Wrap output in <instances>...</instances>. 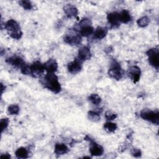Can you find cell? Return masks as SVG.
Returning a JSON list of instances; mask_svg holds the SVG:
<instances>
[{
    "label": "cell",
    "mask_w": 159,
    "mask_h": 159,
    "mask_svg": "<svg viewBox=\"0 0 159 159\" xmlns=\"http://www.w3.org/2000/svg\"><path fill=\"white\" fill-rule=\"evenodd\" d=\"M42 83L45 88L54 93H58L61 91V85L54 73H47L43 79Z\"/></svg>",
    "instance_id": "cell-1"
},
{
    "label": "cell",
    "mask_w": 159,
    "mask_h": 159,
    "mask_svg": "<svg viewBox=\"0 0 159 159\" xmlns=\"http://www.w3.org/2000/svg\"><path fill=\"white\" fill-rule=\"evenodd\" d=\"M4 28L9 32V35L14 39L19 40L21 38L22 33L19 24L14 19H9L4 25Z\"/></svg>",
    "instance_id": "cell-2"
},
{
    "label": "cell",
    "mask_w": 159,
    "mask_h": 159,
    "mask_svg": "<svg viewBox=\"0 0 159 159\" xmlns=\"http://www.w3.org/2000/svg\"><path fill=\"white\" fill-rule=\"evenodd\" d=\"M140 117L153 124L158 125L159 124V112L158 111H151L147 109H143L140 112Z\"/></svg>",
    "instance_id": "cell-3"
},
{
    "label": "cell",
    "mask_w": 159,
    "mask_h": 159,
    "mask_svg": "<svg viewBox=\"0 0 159 159\" xmlns=\"http://www.w3.org/2000/svg\"><path fill=\"white\" fill-rule=\"evenodd\" d=\"M108 75L110 77L116 80H119L123 76V71L120 65L114 60L111 63V67L108 70Z\"/></svg>",
    "instance_id": "cell-4"
},
{
    "label": "cell",
    "mask_w": 159,
    "mask_h": 159,
    "mask_svg": "<svg viewBox=\"0 0 159 159\" xmlns=\"http://www.w3.org/2000/svg\"><path fill=\"white\" fill-rule=\"evenodd\" d=\"M64 41L71 45H76L79 44L81 41L80 34L75 29L70 30L69 33L66 34L64 37Z\"/></svg>",
    "instance_id": "cell-5"
},
{
    "label": "cell",
    "mask_w": 159,
    "mask_h": 159,
    "mask_svg": "<svg viewBox=\"0 0 159 159\" xmlns=\"http://www.w3.org/2000/svg\"><path fill=\"white\" fill-rule=\"evenodd\" d=\"M148 60L150 64L153 67L158 68L159 66V52L158 48H153L149 49L147 52Z\"/></svg>",
    "instance_id": "cell-6"
},
{
    "label": "cell",
    "mask_w": 159,
    "mask_h": 159,
    "mask_svg": "<svg viewBox=\"0 0 159 159\" xmlns=\"http://www.w3.org/2000/svg\"><path fill=\"white\" fill-rule=\"evenodd\" d=\"M86 140H88L90 142V148H89V152L91 155L93 156H101L104 153L103 148L98 144L94 140H93L92 139H91L88 135H86L84 138Z\"/></svg>",
    "instance_id": "cell-7"
},
{
    "label": "cell",
    "mask_w": 159,
    "mask_h": 159,
    "mask_svg": "<svg viewBox=\"0 0 159 159\" xmlns=\"http://www.w3.org/2000/svg\"><path fill=\"white\" fill-rule=\"evenodd\" d=\"M30 75L34 77L37 78L41 76L45 71L44 65L40 61H36L30 65Z\"/></svg>",
    "instance_id": "cell-8"
},
{
    "label": "cell",
    "mask_w": 159,
    "mask_h": 159,
    "mask_svg": "<svg viewBox=\"0 0 159 159\" xmlns=\"http://www.w3.org/2000/svg\"><path fill=\"white\" fill-rule=\"evenodd\" d=\"M127 75L133 81V82L135 83L140 80L141 75L140 69L137 66H132L128 70Z\"/></svg>",
    "instance_id": "cell-9"
},
{
    "label": "cell",
    "mask_w": 159,
    "mask_h": 159,
    "mask_svg": "<svg viewBox=\"0 0 159 159\" xmlns=\"http://www.w3.org/2000/svg\"><path fill=\"white\" fill-rule=\"evenodd\" d=\"M67 68L70 73L73 75L77 74L82 68L81 61H80L79 59H75L68 64Z\"/></svg>",
    "instance_id": "cell-10"
},
{
    "label": "cell",
    "mask_w": 159,
    "mask_h": 159,
    "mask_svg": "<svg viewBox=\"0 0 159 159\" xmlns=\"http://www.w3.org/2000/svg\"><path fill=\"white\" fill-rule=\"evenodd\" d=\"M6 61L9 65L13 66L14 67L18 68L20 69H21L25 64V62L24 61V60L21 57L18 56L11 57L7 58Z\"/></svg>",
    "instance_id": "cell-11"
},
{
    "label": "cell",
    "mask_w": 159,
    "mask_h": 159,
    "mask_svg": "<svg viewBox=\"0 0 159 159\" xmlns=\"http://www.w3.org/2000/svg\"><path fill=\"white\" fill-rule=\"evenodd\" d=\"M45 70L47 73H54L58 69V63L54 59H49L44 64Z\"/></svg>",
    "instance_id": "cell-12"
},
{
    "label": "cell",
    "mask_w": 159,
    "mask_h": 159,
    "mask_svg": "<svg viewBox=\"0 0 159 159\" xmlns=\"http://www.w3.org/2000/svg\"><path fill=\"white\" fill-rule=\"evenodd\" d=\"M107 19L108 22L113 27H116L119 25V13L116 12L109 13L107 16Z\"/></svg>",
    "instance_id": "cell-13"
},
{
    "label": "cell",
    "mask_w": 159,
    "mask_h": 159,
    "mask_svg": "<svg viewBox=\"0 0 159 159\" xmlns=\"http://www.w3.org/2000/svg\"><path fill=\"white\" fill-rule=\"evenodd\" d=\"M78 59L80 61H86L91 58V53L88 47H83L78 51Z\"/></svg>",
    "instance_id": "cell-14"
},
{
    "label": "cell",
    "mask_w": 159,
    "mask_h": 159,
    "mask_svg": "<svg viewBox=\"0 0 159 159\" xmlns=\"http://www.w3.org/2000/svg\"><path fill=\"white\" fill-rule=\"evenodd\" d=\"M63 11L68 17H76L78 13L77 8L71 4H66L63 7Z\"/></svg>",
    "instance_id": "cell-15"
},
{
    "label": "cell",
    "mask_w": 159,
    "mask_h": 159,
    "mask_svg": "<svg viewBox=\"0 0 159 159\" xmlns=\"http://www.w3.org/2000/svg\"><path fill=\"white\" fill-rule=\"evenodd\" d=\"M68 151V148L64 143H56L55 145L54 152L57 155H61L66 153Z\"/></svg>",
    "instance_id": "cell-16"
},
{
    "label": "cell",
    "mask_w": 159,
    "mask_h": 159,
    "mask_svg": "<svg viewBox=\"0 0 159 159\" xmlns=\"http://www.w3.org/2000/svg\"><path fill=\"white\" fill-rule=\"evenodd\" d=\"M107 33V30L106 28L98 27L96 29L94 32V37L96 39H102L106 35Z\"/></svg>",
    "instance_id": "cell-17"
},
{
    "label": "cell",
    "mask_w": 159,
    "mask_h": 159,
    "mask_svg": "<svg viewBox=\"0 0 159 159\" xmlns=\"http://www.w3.org/2000/svg\"><path fill=\"white\" fill-rule=\"evenodd\" d=\"M93 31H94V29L91 26V25H86V26H83L81 27L80 34L83 37H88L93 33Z\"/></svg>",
    "instance_id": "cell-18"
},
{
    "label": "cell",
    "mask_w": 159,
    "mask_h": 159,
    "mask_svg": "<svg viewBox=\"0 0 159 159\" xmlns=\"http://www.w3.org/2000/svg\"><path fill=\"white\" fill-rule=\"evenodd\" d=\"M131 19L130 15L128 11L127 10H122L120 13H119V20L120 22L122 23H127Z\"/></svg>",
    "instance_id": "cell-19"
},
{
    "label": "cell",
    "mask_w": 159,
    "mask_h": 159,
    "mask_svg": "<svg viewBox=\"0 0 159 159\" xmlns=\"http://www.w3.org/2000/svg\"><path fill=\"white\" fill-rule=\"evenodd\" d=\"M28 151L24 147H20L15 152L16 156L18 158H26L28 157Z\"/></svg>",
    "instance_id": "cell-20"
},
{
    "label": "cell",
    "mask_w": 159,
    "mask_h": 159,
    "mask_svg": "<svg viewBox=\"0 0 159 159\" xmlns=\"http://www.w3.org/2000/svg\"><path fill=\"white\" fill-rule=\"evenodd\" d=\"M104 129L107 132H114L117 129V125L115 123L107 122L104 124Z\"/></svg>",
    "instance_id": "cell-21"
},
{
    "label": "cell",
    "mask_w": 159,
    "mask_h": 159,
    "mask_svg": "<svg viewBox=\"0 0 159 159\" xmlns=\"http://www.w3.org/2000/svg\"><path fill=\"white\" fill-rule=\"evenodd\" d=\"M89 101L94 105H98L101 102V99L100 96L97 94H91L88 97Z\"/></svg>",
    "instance_id": "cell-22"
},
{
    "label": "cell",
    "mask_w": 159,
    "mask_h": 159,
    "mask_svg": "<svg viewBox=\"0 0 159 159\" xmlns=\"http://www.w3.org/2000/svg\"><path fill=\"white\" fill-rule=\"evenodd\" d=\"M149 22H150L149 18L147 16H143V17L139 18L137 20V24L140 27H145L148 25Z\"/></svg>",
    "instance_id": "cell-23"
},
{
    "label": "cell",
    "mask_w": 159,
    "mask_h": 159,
    "mask_svg": "<svg viewBox=\"0 0 159 159\" xmlns=\"http://www.w3.org/2000/svg\"><path fill=\"white\" fill-rule=\"evenodd\" d=\"M88 119L93 122H98L100 120L99 114L98 112L93 111H90L88 112Z\"/></svg>",
    "instance_id": "cell-24"
},
{
    "label": "cell",
    "mask_w": 159,
    "mask_h": 159,
    "mask_svg": "<svg viewBox=\"0 0 159 159\" xmlns=\"http://www.w3.org/2000/svg\"><path fill=\"white\" fill-rule=\"evenodd\" d=\"M20 111L19 107L16 104L10 105L7 108V112L11 115H17Z\"/></svg>",
    "instance_id": "cell-25"
},
{
    "label": "cell",
    "mask_w": 159,
    "mask_h": 159,
    "mask_svg": "<svg viewBox=\"0 0 159 159\" xmlns=\"http://www.w3.org/2000/svg\"><path fill=\"white\" fill-rule=\"evenodd\" d=\"M19 4L25 10H30L32 7V5L30 1L27 0H23L19 1Z\"/></svg>",
    "instance_id": "cell-26"
},
{
    "label": "cell",
    "mask_w": 159,
    "mask_h": 159,
    "mask_svg": "<svg viewBox=\"0 0 159 159\" xmlns=\"http://www.w3.org/2000/svg\"><path fill=\"white\" fill-rule=\"evenodd\" d=\"M9 120L7 118H3L1 119L0 125H1V132H2L7 128V127L9 125Z\"/></svg>",
    "instance_id": "cell-27"
},
{
    "label": "cell",
    "mask_w": 159,
    "mask_h": 159,
    "mask_svg": "<svg viewBox=\"0 0 159 159\" xmlns=\"http://www.w3.org/2000/svg\"><path fill=\"white\" fill-rule=\"evenodd\" d=\"M105 117L108 120H114L117 117V114L111 111H107L105 113Z\"/></svg>",
    "instance_id": "cell-28"
},
{
    "label": "cell",
    "mask_w": 159,
    "mask_h": 159,
    "mask_svg": "<svg viewBox=\"0 0 159 159\" xmlns=\"http://www.w3.org/2000/svg\"><path fill=\"white\" fill-rule=\"evenodd\" d=\"M130 153L131 155L134 157H140L142 155V152L138 148H132L130 150Z\"/></svg>",
    "instance_id": "cell-29"
},
{
    "label": "cell",
    "mask_w": 159,
    "mask_h": 159,
    "mask_svg": "<svg viewBox=\"0 0 159 159\" xmlns=\"http://www.w3.org/2000/svg\"><path fill=\"white\" fill-rule=\"evenodd\" d=\"M91 25V22L89 19L84 18L81 20V21L79 23V25L80 27H82L83 26H86V25Z\"/></svg>",
    "instance_id": "cell-30"
},
{
    "label": "cell",
    "mask_w": 159,
    "mask_h": 159,
    "mask_svg": "<svg viewBox=\"0 0 159 159\" xmlns=\"http://www.w3.org/2000/svg\"><path fill=\"white\" fill-rule=\"evenodd\" d=\"M0 158H6V159H9L11 158V155L8 153H6V154H2L0 156Z\"/></svg>",
    "instance_id": "cell-31"
},
{
    "label": "cell",
    "mask_w": 159,
    "mask_h": 159,
    "mask_svg": "<svg viewBox=\"0 0 159 159\" xmlns=\"http://www.w3.org/2000/svg\"><path fill=\"white\" fill-rule=\"evenodd\" d=\"M1 93H3L4 90L5 89V86H3V84L2 83H1Z\"/></svg>",
    "instance_id": "cell-32"
},
{
    "label": "cell",
    "mask_w": 159,
    "mask_h": 159,
    "mask_svg": "<svg viewBox=\"0 0 159 159\" xmlns=\"http://www.w3.org/2000/svg\"><path fill=\"white\" fill-rule=\"evenodd\" d=\"M83 158H91V157H84Z\"/></svg>",
    "instance_id": "cell-33"
}]
</instances>
